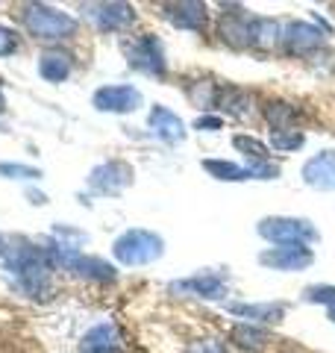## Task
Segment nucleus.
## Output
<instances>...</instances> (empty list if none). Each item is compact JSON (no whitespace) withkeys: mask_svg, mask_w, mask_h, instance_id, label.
<instances>
[{"mask_svg":"<svg viewBox=\"0 0 335 353\" xmlns=\"http://www.w3.org/2000/svg\"><path fill=\"white\" fill-rule=\"evenodd\" d=\"M218 106H221L227 115H232V118H250V115H253V94L244 92V88H236V85L221 88Z\"/></svg>","mask_w":335,"mask_h":353,"instance_id":"nucleus-22","label":"nucleus"},{"mask_svg":"<svg viewBox=\"0 0 335 353\" xmlns=\"http://www.w3.org/2000/svg\"><path fill=\"white\" fill-rule=\"evenodd\" d=\"M329 321H332V324H335V312H329Z\"/></svg>","mask_w":335,"mask_h":353,"instance_id":"nucleus-35","label":"nucleus"},{"mask_svg":"<svg viewBox=\"0 0 335 353\" xmlns=\"http://www.w3.org/2000/svg\"><path fill=\"white\" fill-rule=\"evenodd\" d=\"M144 103V97L136 85L118 83V85H100L92 94V106L97 112H109V115H130Z\"/></svg>","mask_w":335,"mask_h":353,"instance_id":"nucleus-9","label":"nucleus"},{"mask_svg":"<svg viewBox=\"0 0 335 353\" xmlns=\"http://www.w3.org/2000/svg\"><path fill=\"white\" fill-rule=\"evenodd\" d=\"M232 148H236L238 153H244L247 162H271V148H267L265 141H259L256 136H244V132H238V136H232Z\"/></svg>","mask_w":335,"mask_h":353,"instance_id":"nucleus-24","label":"nucleus"},{"mask_svg":"<svg viewBox=\"0 0 335 353\" xmlns=\"http://www.w3.org/2000/svg\"><path fill=\"white\" fill-rule=\"evenodd\" d=\"M218 94H221V88L215 83H209V80H197V83L188 85V101H192L197 109L218 106Z\"/></svg>","mask_w":335,"mask_h":353,"instance_id":"nucleus-25","label":"nucleus"},{"mask_svg":"<svg viewBox=\"0 0 335 353\" xmlns=\"http://www.w3.org/2000/svg\"><path fill=\"white\" fill-rule=\"evenodd\" d=\"M306 145V136L300 130H285V132H271V148L279 153H294Z\"/></svg>","mask_w":335,"mask_h":353,"instance_id":"nucleus-26","label":"nucleus"},{"mask_svg":"<svg viewBox=\"0 0 335 353\" xmlns=\"http://www.w3.org/2000/svg\"><path fill=\"white\" fill-rule=\"evenodd\" d=\"M127 65L139 74L148 77H165L168 74V59H165V48L162 41L153 36V32H144V36L127 41Z\"/></svg>","mask_w":335,"mask_h":353,"instance_id":"nucleus-5","label":"nucleus"},{"mask_svg":"<svg viewBox=\"0 0 335 353\" xmlns=\"http://www.w3.org/2000/svg\"><path fill=\"white\" fill-rule=\"evenodd\" d=\"M6 250H9V245L3 241V236H0V256H6Z\"/></svg>","mask_w":335,"mask_h":353,"instance_id":"nucleus-33","label":"nucleus"},{"mask_svg":"<svg viewBox=\"0 0 335 353\" xmlns=\"http://www.w3.org/2000/svg\"><path fill=\"white\" fill-rule=\"evenodd\" d=\"M6 112V101H3V92H0V115Z\"/></svg>","mask_w":335,"mask_h":353,"instance_id":"nucleus-34","label":"nucleus"},{"mask_svg":"<svg viewBox=\"0 0 335 353\" xmlns=\"http://www.w3.org/2000/svg\"><path fill=\"white\" fill-rule=\"evenodd\" d=\"M185 353H223V345L215 341V339H197V341L188 345Z\"/></svg>","mask_w":335,"mask_h":353,"instance_id":"nucleus-29","label":"nucleus"},{"mask_svg":"<svg viewBox=\"0 0 335 353\" xmlns=\"http://www.w3.org/2000/svg\"><path fill=\"white\" fill-rule=\"evenodd\" d=\"M148 127H150V132L156 139L165 141V145H180V141H185V121L176 115L174 109H168L162 103H156L150 109Z\"/></svg>","mask_w":335,"mask_h":353,"instance_id":"nucleus-14","label":"nucleus"},{"mask_svg":"<svg viewBox=\"0 0 335 353\" xmlns=\"http://www.w3.org/2000/svg\"><path fill=\"white\" fill-rule=\"evenodd\" d=\"M315 262V253L306 245H285V248H267L259 253V265L271 271H306Z\"/></svg>","mask_w":335,"mask_h":353,"instance_id":"nucleus-11","label":"nucleus"},{"mask_svg":"<svg viewBox=\"0 0 335 353\" xmlns=\"http://www.w3.org/2000/svg\"><path fill=\"white\" fill-rule=\"evenodd\" d=\"M300 176L309 189L335 192V150H321L315 157H309L300 168Z\"/></svg>","mask_w":335,"mask_h":353,"instance_id":"nucleus-13","label":"nucleus"},{"mask_svg":"<svg viewBox=\"0 0 335 353\" xmlns=\"http://www.w3.org/2000/svg\"><path fill=\"white\" fill-rule=\"evenodd\" d=\"M6 271L15 277V289L21 294L32 297V301H50L53 294V265L48 256V248L39 245H27V241H18L6 250L3 256Z\"/></svg>","mask_w":335,"mask_h":353,"instance_id":"nucleus-1","label":"nucleus"},{"mask_svg":"<svg viewBox=\"0 0 335 353\" xmlns=\"http://www.w3.org/2000/svg\"><path fill=\"white\" fill-rule=\"evenodd\" d=\"M265 121L271 124V132H285V130H294V121H297V109L285 101H271L265 106Z\"/></svg>","mask_w":335,"mask_h":353,"instance_id":"nucleus-23","label":"nucleus"},{"mask_svg":"<svg viewBox=\"0 0 335 353\" xmlns=\"http://www.w3.org/2000/svg\"><path fill=\"white\" fill-rule=\"evenodd\" d=\"M83 18L100 32H118L127 30L132 21H136V6L130 3H83L80 6Z\"/></svg>","mask_w":335,"mask_h":353,"instance_id":"nucleus-8","label":"nucleus"},{"mask_svg":"<svg viewBox=\"0 0 335 353\" xmlns=\"http://www.w3.org/2000/svg\"><path fill=\"white\" fill-rule=\"evenodd\" d=\"M0 176H6V180H39L41 171L21 162H0Z\"/></svg>","mask_w":335,"mask_h":353,"instance_id":"nucleus-28","label":"nucleus"},{"mask_svg":"<svg viewBox=\"0 0 335 353\" xmlns=\"http://www.w3.org/2000/svg\"><path fill=\"white\" fill-rule=\"evenodd\" d=\"M168 292L176 294V297H200V301H223L230 294V283L221 277V274H212V271H200L192 274L185 280H174L168 285Z\"/></svg>","mask_w":335,"mask_h":353,"instance_id":"nucleus-10","label":"nucleus"},{"mask_svg":"<svg viewBox=\"0 0 335 353\" xmlns=\"http://www.w3.org/2000/svg\"><path fill=\"white\" fill-rule=\"evenodd\" d=\"M162 15L168 18V24L176 27V30L203 32L209 9H206V3H200V0H183V3H165Z\"/></svg>","mask_w":335,"mask_h":353,"instance_id":"nucleus-12","label":"nucleus"},{"mask_svg":"<svg viewBox=\"0 0 335 353\" xmlns=\"http://www.w3.org/2000/svg\"><path fill=\"white\" fill-rule=\"evenodd\" d=\"M283 44L288 53H312L323 44V32L309 21H288L283 27Z\"/></svg>","mask_w":335,"mask_h":353,"instance_id":"nucleus-16","label":"nucleus"},{"mask_svg":"<svg viewBox=\"0 0 335 353\" xmlns=\"http://www.w3.org/2000/svg\"><path fill=\"white\" fill-rule=\"evenodd\" d=\"M247 39H250V48L271 50L274 44L283 41V27H279V21H274V18H265V15H250Z\"/></svg>","mask_w":335,"mask_h":353,"instance_id":"nucleus-20","label":"nucleus"},{"mask_svg":"<svg viewBox=\"0 0 335 353\" xmlns=\"http://www.w3.org/2000/svg\"><path fill=\"white\" fill-rule=\"evenodd\" d=\"M30 197H32V203H48V197H44L41 192H30Z\"/></svg>","mask_w":335,"mask_h":353,"instance_id":"nucleus-32","label":"nucleus"},{"mask_svg":"<svg viewBox=\"0 0 335 353\" xmlns=\"http://www.w3.org/2000/svg\"><path fill=\"white\" fill-rule=\"evenodd\" d=\"M74 71V57L65 50H48L39 57V77L44 83H65Z\"/></svg>","mask_w":335,"mask_h":353,"instance_id":"nucleus-19","label":"nucleus"},{"mask_svg":"<svg viewBox=\"0 0 335 353\" xmlns=\"http://www.w3.org/2000/svg\"><path fill=\"white\" fill-rule=\"evenodd\" d=\"M132 165H127L124 159H109V162H100L88 174V189L100 197H118L124 194L130 185H132Z\"/></svg>","mask_w":335,"mask_h":353,"instance_id":"nucleus-7","label":"nucleus"},{"mask_svg":"<svg viewBox=\"0 0 335 353\" xmlns=\"http://www.w3.org/2000/svg\"><path fill=\"white\" fill-rule=\"evenodd\" d=\"M230 341L241 350H250V353H259L267 347L271 341V333L262 327V324H247V321H238L236 327L230 330Z\"/></svg>","mask_w":335,"mask_h":353,"instance_id":"nucleus-21","label":"nucleus"},{"mask_svg":"<svg viewBox=\"0 0 335 353\" xmlns=\"http://www.w3.org/2000/svg\"><path fill=\"white\" fill-rule=\"evenodd\" d=\"M18 50V39H15V32L0 24V57H9V53H15Z\"/></svg>","mask_w":335,"mask_h":353,"instance_id":"nucleus-30","label":"nucleus"},{"mask_svg":"<svg viewBox=\"0 0 335 353\" xmlns=\"http://www.w3.org/2000/svg\"><path fill=\"white\" fill-rule=\"evenodd\" d=\"M223 127V118L221 115H200L197 121H194V130H200V132H218Z\"/></svg>","mask_w":335,"mask_h":353,"instance_id":"nucleus-31","label":"nucleus"},{"mask_svg":"<svg viewBox=\"0 0 335 353\" xmlns=\"http://www.w3.org/2000/svg\"><path fill=\"white\" fill-rule=\"evenodd\" d=\"M256 233L274 248H285V245H306L309 248L321 239V233L309 218H292V215L262 218L259 224H256Z\"/></svg>","mask_w":335,"mask_h":353,"instance_id":"nucleus-4","label":"nucleus"},{"mask_svg":"<svg viewBox=\"0 0 335 353\" xmlns=\"http://www.w3.org/2000/svg\"><path fill=\"white\" fill-rule=\"evenodd\" d=\"M162 253H165V239L159 233H153V230H141V227L124 230L112 241V256H115V262L127 265V268L150 265L156 259H162Z\"/></svg>","mask_w":335,"mask_h":353,"instance_id":"nucleus-3","label":"nucleus"},{"mask_svg":"<svg viewBox=\"0 0 335 353\" xmlns=\"http://www.w3.org/2000/svg\"><path fill=\"white\" fill-rule=\"evenodd\" d=\"M21 21H24L30 36L39 41H65L74 39L77 30H80V21L74 15L53 9L48 3H27L24 12H21Z\"/></svg>","mask_w":335,"mask_h":353,"instance_id":"nucleus-2","label":"nucleus"},{"mask_svg":"<svg viewBox=\"0 0 335 353\" xmlns=\"http://www.w3.org/2000/svg\"><path fill=\"white\" fill-rule=\"evenodd\" d=\"M303 301L306 303H321V306H327L329 312H335V285H306Z\"/></svg>","mask_w":335,"mask_h":353,"instance_id":"nucleus-27","label":"nucleus"},{"mask_svg":"<svg viewBox=\"0 0 335 353\" xmlns=\"http://www.w3.org/2000/svg\"><path fill=\"white\" fill-rule=\"evenodd\" d=\"M203 171L221 183H244V180H276L279 165L274 162H230V159H203Z\"/></svg>","mask_w":335,"mask_h":353,"instance_id":"nucleus-6","label":"nucleus"},{"mask_svg":"<svg viewBox=\"0 0 335 353\" xmlns=\"http://www.w3.org/2000/svg\"><path fill=\"white\" fill-rule=\"evenodd\" d=\"M247 27H250V15L244 12L241 6L223 3V15H221V24H218V36L223 44H230V48H236V50L250 48Z\"/></svg>","mask_w":335,"mask_h":353,"instance_id":"nucleus-15","label":"nucleus"},{"mask_svg":"<svg viewBox=\"0 0 335 353\" xmlns=\"http://www.w3.org/2000/svg\"><path fill=\"white\" fill-rule=\"evenodd\" d=\"M227 312L247 324H276L285 318V303H227Z\"/></svg>","mask_w":335,"mask_h":353,"instance_id":"nucleus-18","label":"nucleus"},{"mask_svg":"<svg viewBox=\"0 0 335 353\" xmlns=\"http://www.w3.org/2000/svg\"><path fill=\"white\" fill-rule=\"evenodd\" d=\"M80 353H124V336L118 324H97L80 339Z\"/></svg>","mask_w":335,"mask_h":353,"instance_id":"nucleus-17","label":"nucleus"}]
</instances>
